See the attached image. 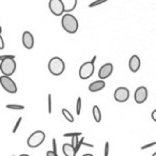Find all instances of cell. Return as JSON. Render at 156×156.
<instances>
[{
	"mask_svg": "<svg viewBox=\"0 0 156 156\" xmlns=\"http://www.w3.org/2000/svg\"><path fill=\"white\" fill-rule=\"evenodd\" d=\"M61 26L67 33L74 34L77 32L79 24H78V20L75 16L72 15L71 13H65L63 14L62 18H61Z\"/></svg>",
	"mask_w": 156,
	"mask_h": 156,
	"instance_id": "1",
	"label": "cell"
},
{
	"mask_svg": "<svg viewBox=\"0 0 156 156\" xmlns=\"http://www.w3.org/2000/svg\"><path fill=\"white\" fill-rule=\"evenodd\" d=\"M48 69L54 76H60L65 71V63L60 57H52L48 62Z\"/></svg>",
	"mask_w": 156,
	"mask_h": 156,
	"instance_id": "2",
	"label": "cell"
},
{
	"mask_svg": "<svg viewBox=\"0 0 156 156\" xmlns=\"http://www.w3.org/2000/svg\"><path fill=\"white\" fill-rule=\"evenodd\" d=\"M46 138V134L43 130H37V132L32 133L27 139V145L31 149H35V147H40L42 143L44 142Z\"/></svg>",
	"mask_w": 156,
	"mask_h": 156,
	"instance_id": "3",
	"label": "cell"
},
{
	"mask_svg": "<svg viewBox=\"0 0 156 156\" xmlns=\"http://www.w3.org/2000/svg\"><path fill=\"white\" fill-rule=\"evenodd\" d=\"M16 71V62L15 60L12 59H8V60H3L0 62V72H2L3 76H8L11 77Z\"/></svg>",
	"mask_w": 156,
	"mask_h": 156,
	"instance_id": "4",
	"label": "cell"
},
{
	"mask_svg": "<svg viewBox=\"0 0 156 156\" xmlns=\"http://www.w3.org/2000/svg\"><path fill=\"white\" fill-rule=\"evenodd\" d=\"M94 69H95V66H94L93 62H91V61L85 62L80 66L79 72H78V74H79V78L83 79V80L89 79V78L94 74Z\"/></svg>",
	"mask_w": 156,
	"mask_h": 156,
	"instance_id": "5",
	"label": "cell"
},
{
	"mask_svg": "<svg viewBox=\"0 0 156 156\" xmlns=\"http://www.w3.org/2000/svg\"><path fill=\"white\" fill-rule=\"evenodd\" d=\"M0 85L8 93L14 94L17 92V86H16L15 81L12 79L11 77H8V76H1L0 77Z\"/></svg>",
	"mask_w": 156,
	"mask_h": 156,
	"instance_id": "6",
	"label": "cell"
},
{
	"mask_svg": "<svg viewBox=\"0 0 156 156\" xmlns=\"http://www.w3.org/2000/svg\"><path fill=\"white\" fill-rule=\"evenodd\" d=\"M113 96H115V100L119 103H125L126 101H128L129 98V90L125 87H119L115 89V93H113Z\"/></svg>",
	"mask_w": 156,
	"mask_h": 156,
	"instance_id": "7",
	"label": "cell"
},
{
	"mask_svg": "<svg viewBox=\"0 0 156 156\" xmlns=\"http://www.w3.org/2000/svg\"><path fill=\"white\" fill-rule=\"evenodd\" d=\"M147 96H149V91L145 87L141 86V87L137 88L136 91H135L134 94V98H135V102L137 104H143L145 101L147 100Z\"/></svg>",
	"mask_w": 156,
	"mask_h": 156,
	"instance_id": "8",
	"label": "cell"
},
{
	"mask_svg": "<svg viewBox=\"0 0 156 156\" xmlns=\"http://www.w3.org/2000/svg\"><path fill=\"white\" fill-rule=\"evenodd\" d=\"M48 7L49 10L55 16H61L64 13V10H63V5L61 0H50L49 3H48Z\"/></svg>",
	"mask_w": 156,
	"mask_h": 156,
	"instance_id": "9",
	"label": "cell"
},
{
	"mask_svg": "<svg viewBox=\"0 0 156 156\" xmlns=\"http://www.w3.org/2000/svg\"><path fill=\"white\" fill-rule=\"evenodd\" d=\"M113 72V65L112 63H105L104 65H102L98 71V77H100V80H104L107 79L108 77H110L111 74Z\"/></svg>",
	"mask_w": 156,
	"mask_h": 156,
	"instance_id": "10",
	"label": "cell"
},
{
	"mask_svg": "<svg viewBox=\"0 0 156 156\" xmlns=\"http://www.w3.org/2000/svg\"><path fill=\"white\" fill-rule=\"evenodd\" d=\"M23 45L26 49H32L33 46H34V37H33L32 33L30 31H25L23 33Z\"/></svg>",
	"mask_w": 156,
	"mask_h": 156,
	"instance_id": "11",
	"label": "cell"
},
{
	"mask_svg": "<svg viewBox=\"0 0 156 156\" xmlns=\"http://www.w3.org/2000/svg\"><path fill=\"white\" fill-rule=\"evenodd\" d=\"M141 66V60L137 55H134V56L130 57L129 61H128V67H129L130 72L133 73H136V72L139 71Z\"/></svg>",
	"mask_w": 156,
	"mask_h": 156,
	"instance_id": "12",
	"label": "cell"
},
{
	"mask_svg": "<svg viewBox=\"0 0 156 156\" xmlns=\"http://www.w3.org/2000/svg\"><path fill=\"white\" fill-rule=\"evenodd\" d=\"M106 87V83L104 80H96L93 81L89 85V91L90 92H100Z\"/></svg>",
	"mask_w": 156,
	"mask_h": 156,
	"instance_id": "13",
	"label": "cell"
},
{
	"mask_svg": "<svg viewBox=\"0 0 156 156\" xmlns=\"http://www.w3.org/2000/svg\"><path fill=\"white\" fill-rule=\"evenodd\" d=\"M63 5V10L66 13L74 11L76 9V5H77V0H61Z\"/></svg>",
	"mask_w": 156,
	"mask_h": 156,
	"instance_id": "14",
	"label": "cell"
},
{
	"mask_svg": "<svg viewBox=\"0 0 156 156\" xmlns=\"http://www.w3.org/2000/svg\"><path fill=\"white\" fill-rule=\"evenodd\" d=\"M62 152L65 156H76V152L73 145H71L69 143H64L62 145Z\"/></svg>",
	"mask_w": 156,
	"mask_h": 156,
	"instance_id": "15",
	"label": "cell"
},
{
	"mask_svg": "<svg viewBox=\"0 0 156 156\" xmlns=\"http://www.w3.org/2000/svg\"><path fill=\"white\" fill-rule=\"evenodd\" d=\"M92 115H93V119L96 123H100L101 120H102V112H101V109L98 105H94L93 108H92Z\"/></svg>",
	"mask_w": 156,
	"mask_h": 156,
	"instance_id": "16",
	"label": "cell"
},
{
	"mask_svg": "<svg viewBox=\"0 0 156 156\" xmlns=\"http://www.w3.org/2000/svg\"><path fill=\"white\" fill-rule=\"evenodd\" d=\"M61 112H62V115H63V117L65 118V120H67L69 122H71V123H73L74 122V117H73V115L71 113V111H69L67 109H65V108H63L62 110H61Z\"/></svg>",
	"mask_w": 156,
	"mask_h": 156,
	"instance_id": "17",
	"label": "cell"
},
{
	"mask_svg": "<svg viewBox=\"0 0 156 156\" xmlns=\"http://www.w3.org/2000/svg\"><path fill=\"white\" fill-rule=\"evenodd\" d=\"M7 108L8 109H11V110H24L25 106L20 104H8L7 105Z\"/></svg>",
	"mask_w": 156,
	"mask_h": 156,
	"instance_id": "18",
	"label": "cell"
},
{
	"mask_svg": "<svg viewBox=\"0 0 156 156\" xmlns=\"http://www.w3.org/2000/svg\"><path fill=\"white\" fill-rule=\"evenodd\" d=\"M81 106H83V100L79 96L77 98V103H76V115H79L81 113Z\"/></svg>",
	"mask_w": 156,
	"mask_h": 156,
	"instance_id": "19",
	"label": "cell"
},
{
	"mask_svg": "<svg viewBox=\"0 0 156 156\" xmlns=\"http://www.w3.org/2000/svg\"><path fill=\"white\" fill-rule=\"evenodd\" d=\"M83 136V133L77 132V133H66V134L63 135V137H71V138H74V137H79Z\"/></svg>",
	"mask_w": 156,
	"mask_h": 156,
	"instance_id": "20",
	"label": "cell"
},
{
	"mask_svg": "<svg viewBox=\"0 0 156 156\" xmlns=\"http://www.w3.org/2000/svg\"><path fill=\"white\" fill-rule=\"evenodd\" d=\"M22 120H23V118L22 117H20L18 118V120H17V122L15 123V125H14V128H13V134H15L16 132L18 130V128H20V123H22Z\"/></svg>",
	"mask_w": 156,
	"mask_h": 156,
	"instance_id": "21",
	"label": "cell"
},
{
	"mask_svg": "<svg viewBox=\"0 0 156 156\" xmlns=\"http://www.w3.org/2000/svg\"><path fill=\"white\" fill-rule=\"evenodd\" d=\"M106 1H107V0H98V1H94V2L90 3V5H89V7H90V8L98 7V5H103V3H105V2H106Z\"/></svg>",
	"mask_w": 156,
	"mask_h": 156,
	"instance_id": "22",
	"label": "cell"
},
{
	"mask_svg": "<svg viewBox=\"0 0 156 156\" xmlns=\"http://www.w3.org/2000/svg\"><path fill=\"white\" fill-rule=\"evenodd\" d=\"M52 112V101H51V95L48 94V113Z\"/></svg>",
	"mask_w": 156,
	"mask_h": 156,
	"instance_id": "23",
	"label": "cell"
},
{
	"mask_svg": "<svg viewBox=\"0 0 156 156\" xmlns=\"http://www.w3.org/2000/svg\"><path fill=\"white\" fill-rule=\"evenodd\" d=\"M109 150H110V144L109 142L107 141L105 143V147H104V156H109Z\"/></svg>",
	"mask_w": 156,
	"mask_h": 156,
	"instance_id": "24",
	"label": "cell"
},
{
	"mask_svg": "<svg viewBox=\"0 0 156 156\" xmlns=\"http://www.w3.org/2000/svg\"><path fill=\"white\" fill-rule=\"evenodd\" d=\"M8 59L14 60V59H15V56H14V55H5V56H0V61L8 60Z\"/></svg>",
	"mask_w": 156,
	"mask_h": 156,
	"instance_id": "25",
	"label": "cell"
},
{
	"mask_svg": "<svg viewBox=\"0 0 156 156\" xmlns=\"http://www.w3.org/2000/svg\"><path fill=\"white\" fill-rule=\"evenodd\" d=\"M156 144V142L154 141V142H151V143H149V144H145V145H143V147H141V150H145V149H149V147H154V145Z\"/></svg>",
	"mask_w": 156,
	"mask_h": 156,
	"instance_id": "26",
	"label": "cell"
},
{
	"mask_svg": "<svg viewBox=\"0 0 156 156\" xmlns=\"http://www.w3.org/2000/svg\"><path fill=\"white\" fill-rule=\"evenodd\" d=\"M5 49V40H3L2 35H0V50Z\"/></svg>",
	"mask_w": 156,
	"mask_h": 156,
	"instance_id": "27",
	"label": "cell"
},
{
	"mask_svg": "<svg viewBox=\"0 0 156 156\" xmlns=\"http://www.w3.org/2000/svg\"><path fill=\"white\" fill-rule=\"evenodd\" d=\"M152 120H153L154 122H156V109H154V110L152 111Z\"/></svg>",
	"mask_w": 156,
	"mask_h": 156,
	"instance_id": "28",
	"label": "cell"
},
{
	"mask_svg": "<svg viewBox=\"0 0 156 156\" xmlns=\"http://www.w3.org/2000/svg\"><path fill=\"white\" fill-rule=\"evenodd\" d=\"M46 156H59V155L54 154V153H52V151H47V152H46Z\"/></svg>",
	"mask_w": 156,
	"mask_h": 156,
	"instance_id": "29",
	"label": "cell"
},
{
	"mask_svg": "<svg viewBox=\"0 0 156 156\" xmlns=\"http://www.w3.org/2000/svg\"><path fill=\"white\" fill-rule=\"evenodd\" d=\"M83 156H93L92 154H90V153H88V154H83Z\"/></svg>",
	"mask_w": 156,
	"mask_h": 156,
	"instance_id": "30",
	"label": "cell"
},
{
	"mask_svg": "<svg viewBox=\"0 0 156 156\" xmlns=\"http://www.w3.org/2000/svg\"><path fill=\"white\" fill-rule=\"evenodd\" d=\"M20 156H30V155H28V154H22V155H20Z\"/></svg>",
	"mask_w": 156,
	"mask_h": 156,
	"instance_id": "31",
	"label": "cell"
},
{
	"mask_svg": "<svg viewBox=\"0 0 156 156\" xmlns=\"http://www.w3.org/2000/svg\"><path fill=\"white\" fill-rule=\"evenodd\" d=\"M1 32H2V28H1V26H0V35H1Z\"/></svg>",
	"mask_w": 156,
	"mask_h": 156,
	"instance_id": "32",
	"label": "cell"
},
{
	"mask_svg": "<svg viewBox=\"0 0 156 156\" xmlns=\"http://www.w3.org/2000/svg\"><path fill=\"white\" fill-rule=\"evenodd\" d=\"M152 156H156V153H153L152 154Z\"/></svg>",
	"mask_w": 156,
	"mask_h": 156,
	"instance_id": "33",
	"label": "cell"
},
{
	"mask_svg": "<svg viewBox=\"0 0 156 156\" xmlns=\"http://www.w3.org/2000/svg\"><path fill=\"white\" fill-rule=\"evenodd\" d=\"M13 156H15V155H13Z\"/></svg>",
	"mask_w": 156,
	"mask_h": 156,
	"instance_id": "34",
	"label": "cell"
}]
</instances>
